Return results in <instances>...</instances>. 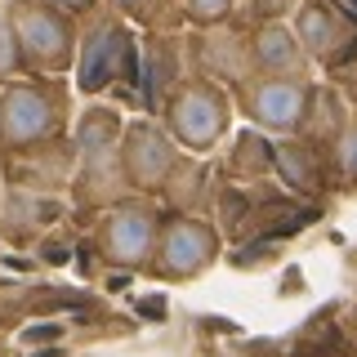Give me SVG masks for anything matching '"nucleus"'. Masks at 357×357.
<instances>
[{"label":"nucleus","mask_w":357,"mask_h":357,"mask_svg":"<svg viewBox=\"0 0 357 357\" xmlns=\"http://www.w3.org/2000/svg\"><path fill=\"white\" fill-rule=\"evenodd\" d=\"M121 130H126V116L98 98H89V107H81V116H76V174L67 188V206L76 215H98L112 201L130 197L126 178H121Z\"/></svg>","instance_id":"obj_1"},{"label":"nucleus","mask_w":357,"mask_h":357,"mask_svg":"<svg viewBox=\"0 0 357 357\" xmlns=\"http://www.w3.org/2000/svg\"><path fill=\"white\" fill-rule=\"evenodd\" d=\"M72 134L67 76H14L0 85V156Z\"/></svg>","instance_id":"obj_2"},{"label":"nucleus","mask_w":357,"mask_h":357,"mask_svg":"<svg viewBox=\"0 0 357 357\" xmlns=\"http://www.w3.org/2000/svg\"><path fill=\"white\" fill-rule=\"evenodd\" d=\"M67 81L76 94L103 98L121 85H139V27L98 5L89 18L76 22V63Z\"/></svg>","instance_id":"obj_3"},{"label":"nucleus","mask_w":357,"mask_h":357,"mask_svg":"<svg viewBox=\"0 0 357 357\" xmlns=\"http://www.w3.org/2000/svg\"><path fill=\"white\" fill-rule=\"evenodd\" d=\"M232 116H237L232 89L219 81H206V76H192V72L156 107V121L178 143V152H188V156H215L219 143L232 130Z\"/></svg>","instance_id":"obj_4"},{"label":"nucleus","mask_w":357,"mask_h":357,"mask_svg":"<svg viewBox=\"0 0 357 357\" xmlns=\"http://www.w3.org/2000/svg\"><path fill=\"white\" fill-rule=\"evenodd\" d=\"M5 18L22 76H72L76 18H67L50 0H5Z\"/></svg>","instance_id":"obj_5"},{"label":"nucleus","mask_w":357,"mask_h":357,"mask_svg":"<svg viewBox=\"0 0 357 357\" xmlns=\"http://www.w3.org/2000/svg\"><path fill=\"white\" fill-rule=\"evenodd\" d=\"M161 219H165V210L156 197H121L94 215L89 241H94L103 264L121 268V273H148Z\"/></svg>","instance_id":"obj_6"},{"label":"nucleus","mask_w":357,"mask_h":357,"mask_svg":"<svg viewBox=\"0 0 357 357\" xmlns=\"http://www.w3.org/2000/svg\"><path fill=\"white\" fill-rule=\"evenodd\" d=\"M219 255H223V237L206 215H170V210H165L161 232H156L152 264H148L143 277L165 282V286H183V282L206 277L210 268L219 264Z\"/></svg>","instance_id":"obj_7"},{"label":"nucleus","mask_w":357,"mask_h":357,"mask_svg":"<svg viewBox=\"0 0 357 357\" xmlns=\"http://www.w3.org/2000/svg\"><path fill=\"white\" fill-rule=\"evenodd\" d=\"M317 81L312 76H268V72H250L245 81L232 85V107L250 121V130L259 134H299Z\"/></svg>","instance_id":"obj_8"},{"label":"nucleus","mask_w":357,"mask_h":357,"mask_svg":"<svg viewBox=\"0 0 357 357\" xmlns=\"http://www.w3.org/2000/svg\"><path fill=\"white\" fill-rule=\"evenodd\" d=\"M308 63L321 72H344L357 63V14L340 9L335 0H299L290 14Z\"/></svg>","instance_id":"obj_9"},{"label":"nucleus","mask_w":357,"mask_h":357,"mask_svg":"<svg viewBox=\"0 0 357 357\" xmlns=\"http://www.w3.org/2000/svg\"><path fill=\"white\" fill-rule=\"evenodd\" d=\"M178 156H183L178 143L165 134V126L152 112L126 121V130H121V178H126L130 197H161Z\"/></svg>","instance_id":"obj_10"},{"label":"nucleus","mask_w":357,"mask_h":357,"mask_svg":"<svg viewBox=\"0 0 357 357\" xmlns=\"http://www.w3.org/2000/svg\"><path fill=\"white\" fill-rule=\"evenodd\" d=\"M188 72L206 76L219 85H237L255 72L250 63V27L237 18L215 22V27H188Z\"/></svg>","instance_id":"obj_11"},{"label":"nucleus","mask_w":357,"mask_h":357,"mask_svg":"<svg viewBox=\"0 0 357 357\" xmlns=\"http://www.w3.org/2000/svg\"><path fill=\"white\" fill-rule=\"evenodd\" d=\"M72 174H76L72 134H67V139H54V143H40V148H22V152L0 156V188H22V192L67 201Z\"/></svg>","instance_id":"obj_12"},{"label":"nucleus","mask_w":357,"mask_h":357,"mask_svg":"<svg viewBox=\"0 0 357 357\" xmlns=\"http://www.w3.org/2000/svg\"><path fill=\"white\" fill-rule=\"evenodd\" d=\"M183 76H188V36L183 31H143L139 36V81L152 103V116Z\"/></svg>","instance_id":"obj_13"},{"label":"nucleus","mask_w":357,"mask_h":357,"mask_svg":"<svg viewBox=\"0 0 357 357\" xmlns=\"http://www.w3.org/2000/svg\"><path fill=\"white\" fill-rule=\"evenodd\" d=\"M67 210L63 197H40V192H22V188H0V237H9L14 245H31L50 223H59Z\"/></svg>","instance_id":"obj_14"},{"label":"nucleus","mask_w":357,"mask_h":357,"mask_svg":"<svg viewBox=\"0 0 357 357\" xmlns=\"http://www.w3.org/2000/svg\"><path fill=\"white\" fill-rule=\"evenodd\" d=\"M250 63H255V72H268V76H312L317 72L290 22L250 27Z\"/></svg>","instance_id":"obj_15"},{"label":"nucleus","mask_w":357,"mask_h":357,"mask_svg":"<svg viewBox=\"0 0 357 357\" xmlns=\"http://www.w3.org/2000/svg\"><path fill=\"white\" fill-rule=\"evenodd\" d=\"M210 170H206V156H178L170 178H165L161 188V210H170V215H201L206 210V197H210Z\"/></svg>","instance_id":"obj_16"},{"label":"nucleus","mask_w":357,"mask_h":357,"mask_svg":"<svg viewBox=\"0 0 357 357\" xmlns=\"http://www.w3.org/2000/svg\"><path fill=\"white\" fill-rule=\"evenodd\" d=\"M103 9H112L139 31H188L178 0H103Z\"/></svg>","instance_id":"obj_17"},{"label":"nucleus","mask_w":357,"mask_h":357,"mask_svg":"<svg viewBox=\"0 0 357 357\" xmlns=\"http://www.w3.org/2000/svg\"><path fill=\"white\" fill-rule=\"evenodd\" d=\"M299 0H237L232 18L245 22V27H264V22H290Z\"/></svg>","instance_id":"obj_18"},{"label":"nucleus","mask_w":357,"mask_h":357,"mask_svg":"<svg viewBox=\"0 0 357 357\" xmlns=\"http://www.w3.org/2000/svg\"><path fill=\"white\" fill-rule=\"evenodd\" d=\"M237 0H178V14H183V27H215V22H228Z\"/></svg>","instance_id":"obj_19"},{"label":"nucleus","mask_w":357,"mask_h":357,"mask_svg":"<svg viewBox=\"0 0 357 357\" xmlns=\"http://www.w3.org/2000/svg\"><path fill=\"white\" fill-rule=\"evenodd\" d=\"M335 165H340L344 178H353V183H357V116L344 121L340 139H335Z\"/></svg>","instance_id":"obj_20"},{"label":"nucleus","mask_w":357,"mask_h":357,"mask_svg":"<svg viewBox=\"0 0 357 357\" xmlns=\"http://www.w3.org/2000/svg\"><path fill=\"white\" fill-rule=\"evenodd\" d=\"M18 72V54H14V31H9V18H5V0H0V85L14 81Z\"/></svg>","instance_id":"obj_21"},{"label":"nucleus","mask_w":357,"mask_h":357,"mask_svg":"<svg viewBox=\"0 0 357 357\" xmlns=\"http://www.w3.org/2000/svg\"><path fill=\"white\" fill-rule=\"evenodd\" d=\"M50 5H54V9H63L67 18H76V22H81V18L94 14V9L103 5V0H50Z\"/></svg>","instance_id":"obj_22"},{"label":"nucleus","mask_w":357,"mask_h":357,"mask_svg":"<svg viewBox=\"0 0 357 357\" xmlns=\"http://www.w3.org/2000/svg\"><path fill=\"white\" fill-rule=\"evenodd\" d=\"M340 9H349V14H357V0H335Z\"/></svg>","instance_id":"obj_23"}]
</instances>
